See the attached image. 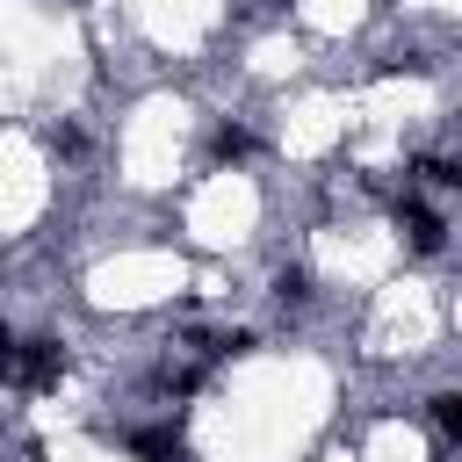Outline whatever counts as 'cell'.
<instances>
[]
</instances>
